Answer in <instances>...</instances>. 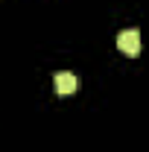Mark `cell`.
Listing matches in <instances>:
<instances>
[{
    "label": "cell",
    "instance_id": "6da1fadb",
    "mask_svg": "<svg viewBox=\"0 0 149 152\" xmlns=\"http://www.w3.org/2000/svg\"><path fill=\"white\" fill-rule=\"evenodd\" d=\"M117 47H120V53L123 56H137L140 53V32L131 26V29H123L120 35H117Z\"/></svg>",
    "mask_w": 149,
    "mask_h": 152
},
{
    "label": "cell",
    "instance_id": "7a4b0ae2",
    "mask_svg": "<svg viewBox=\"0 0 149 152\" xmlns=\"http://www.w3.org/2000/svg\"><path fill=\"white\" fill-rule=\"evenodd\" d=\"M53 85H56L58 94H73L79 82H76V76L70 70H58V73H53Z\"/></svg>",
    "mask_w": 149,
    "mask_h": 152
}]
</instances>
